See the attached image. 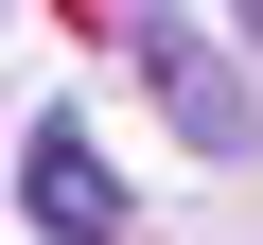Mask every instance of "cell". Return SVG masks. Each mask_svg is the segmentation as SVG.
<instances>
[{
  "mask_svg": "<svg viewBox=\"0 0 263 245\" xmlns=\"http://www.w3.org/2000/svg\"><path fill=\"white\" fill-rule=\"evenodd\" d=\"M123 53H141V88L176 105V140H193V158H263V88H246L193 18H123Z\"/></svg>",
  "mask_w": 263,
  "mask_h": 245,
  "instance_id": "obj_1",
  "label": "cell"
},
{
  "mask_svg": "<svg viewBox=\"0 0 263 245\" xmlns=\"http://www.w3.org/2000/svg\"><path fill=\"white\" fill-rule=\"evenodd\" d=\"M18 210H35V245H123V175H105V140L70 105L18 140Z\"/></svg>",
  "mask_w": 263,
  "mask_h": 245,
  "instance_id": "obj_2",
  "label": "cell"
},
{
  "mask_svg": "<svg viewBox=\"0 0 263 245\" xmlns=\"http://www.w3.org/2000/svg\"><path fill=\"white\" fill-rule=\"evenodd\" d=\"M228 18H246V53H263V0H228Z\"/></svg>",
  "mask_w": 263,
  "mask_h": 245,
  "instance_id": "obj_3",
  "label": "cell"
}]
</instances>
